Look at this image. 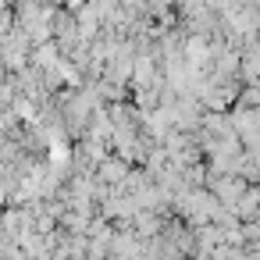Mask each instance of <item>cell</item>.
<instances>
[{"label":"cell","instance_id":"1","mask_svg":"<svg viewBox=\"0 0 260 260\" xmlns=\"http://www.w3.org/2000/svg\"><path fill=\"white\" fill-rule=\"evenodd\" d=\"M232 125H235L242 150H260V107L232 104Z\"/></svg>","mask_w":260,"mask_h":260},{"label":"cell","instance_id":"3","mask_svg":"<svg viewBox=\"0 0 260 260\" xmlns=\"http://www.w3.org/2000/svg\"><path fill=\"white\" fill-rule=\"evenodd\" d=\"M256 210H260V182H249V185L242 189V196L235 200L232 214H235L239 221H253V217H256Z\"/></svg>","mask_w":260,"mask_h":260},{"label":"cell","instance_id":"2","mask_svg":"<svg viewBox=\"0 0 260 260\" xmlns=\"http://www.w3.org/2000/svg\"><path fill=\"white\" fill-rule=\"evenodd\" d=\"M25 61H29V40H25V32H8L4 47H0V64L11 68V72H22Z\"/></svg>","mask_w":260,"mask_h":260}]
</instances>
